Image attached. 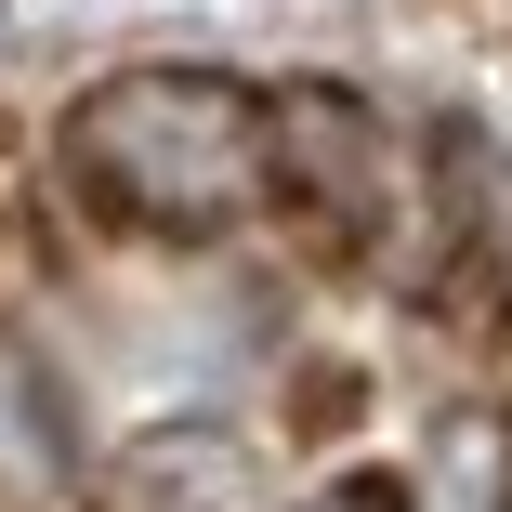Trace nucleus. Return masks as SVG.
Instances as JSON below:
<instances>
[{
    "instance_id": "nucleus-1",
    "label": "nucleus",
    "mask_w": 512,
    "mask_h": 512,
    "mask_svg": "<svg viewBox=\"0 0 512 512\" xmlns=\"http://www.w3.org/2000/svg\"><path fill=\"white\" fill-rule=\"evenodd\" d=\"M66 184L79 211H106L132 237H237L276 197V145H263V92L224 66H119L66 106Z\"/></svg>"
},
{
    "instance_id": "nucleus-2",
    "label": "nucleus",
    "mask_w": 512,
    "mask_h": 512,
    "mask_svg": "<svg viewBox=\"0 0 512 512\" xmlns=\"http://www.w3.org/2000/svg\"><path fill=\"white\" fill-rule=\"evenodd\" d=\"M263 145H276V197L316 237H342L355 263H394L407 250V158H394V132L355 106V92H329V79L276 92V106H263Z\"/></svg>"
},
{
    "instance_id": "nucleus-3",
    "label": "nucleus",
    "mask_w": 512,
    "mask_h": 512,
    "mask_svg": "<svg viewBox=\"0 0 512 512\" xmlns=\"http://www.w3.org/2000/svg\"><path fill=\"white\" fill-rule=\"evenodd\" d=\"M237 499H250V460H237L224 434H184V447L158 434V447L119 473V512H237Z\"/></svg>"
},
{
    "instance_id": "nucleus-4",
    "label": "nucleus",
    "mask_w": 512,
    "mask_h": 512,
    "mask_svg": "<svg viewBox=\"0 0 512 512\" xmlns=\"http://www.w3.org/2000/svg\"><path fill=\"white\" fill-rule=\"evenodd\" d=\"M289 512H421V486H407V473H329L316 499H289Z\"/></svg>"
}]
</instances>
